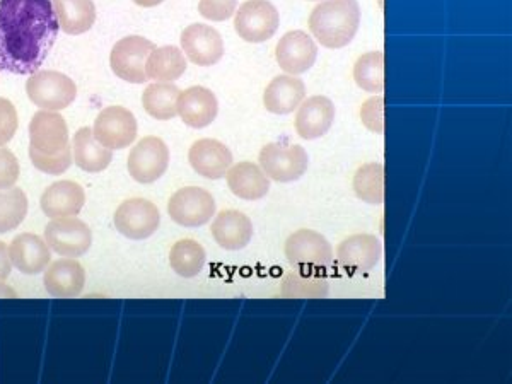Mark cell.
<instances>
[{
    "mask_svg": "<svg viewBox=\"0 0 512 384\" xmlns=\"http://www.w3.org/2000/svg\"><path fill=\"white\" fill-rule=\"evenodd\" d=\"M52 0H0V70L31 76L59 36Z\"/></svg>",
    "mask_w": 512,
    "mask_h": 384,
    "instance_id": "1",
    "label": "cell"
},
{
    "mask_svg": "<svg viewBox=\"0 0 512 384\" xmlns=\"http://www.w3.org/2000/svg\"><path fill=\"white\" fill-rule=\"evenodd\" d=\"M31 163L41 173L60 176L72 166L69 127L59 111L41 110L30 123Z\"/></svg>",
    "mask_w": 512,
    "mask_h": 384,
    "instance_id": "2",
    "label": "cell"
},
{
    "mask_svg": "<svg viewBox=\"0 0 512 384\" xmlns=\"http://www.w3.org/2000/svg\"><path fill=\"white\" fill-rule=\"evenodd\" d=\"M361 24L357 0H325L309 16V30L326 48H344L354 40Z\"/></svg>",
    "mask_w": 512,
    "mask_h": 384,
    "instance_id": "3",
    "label": "cell"
},
{
    "mask_svg": "<svg viewBox=\"0 0 512 384\" xmlns=\"http://www.w3.org/2000/svg\"><path fill=\"white\" fill-rule=\"evenodd\" d=\"M28 98L41 110L60 111L74 103L76 82L57 70H38L26 82Z\"/></svg>",
    "mask_w": 512,
    "mask_h": 384,
    "instance_id": "4",
    "label": "cell"
},
{
    "mask_svg": "<svg viewBox=\"0 0 512 384\" xmlns=\"http://www.w3.org/2000/svg\"><path fill=\"white\" fill-rule=\"evenodd\" d=\"M260 168L277 183L297 181L308 169V154L297 144L272 142L260 151Z\"/></svg>",
    "mask_w": 512,
    "mask_h": 384,
    "instance_id": "5",
    "label": "cell"
},
{
    "mask_svg": "<svg viewBox=\"0 0 512 384\" xmlns=\"http://www.w3.org/2000/svg\"><path fill=\"white\" fill-rule=\"evenodd\" d=\"M154 48L156 45L144 36H125L111 50V70L115 76L130 84L146 82V62Z\"/></svg>",
    "mask_w": 512,
    "mask_h": 384,
    "instance_id": "6",
    "label": "cell"
},
{
    "mask_svg": "<svg viewBox=\"0 0 512 384\" xmlns=\"http://www.w3.org/2000/svg\"><path fill=\"white\" fill-rule=\"evenodd\" d=\"M139 125L134 113L123 106H108L94 122L93 134L101 146L118 151L132 146L137 139Z\"/></svg>",
    "mask_w": 512,
    "mask_h": 384,
    "instance_id": "7",
    "label": "cell"
},
{
    "mask_svg": "<svg viewBox=\"0 0 512 384\" xmlns=\"http://www.w3.org/2000/svg\"><path fill=\"white\" fill-rule=\"evenodd\" d=\"M279 11L268 0H246L234 19L238 35L248 43H263L279 30Z\"/></svg>",
    "mask_w": 512,
    "mask_h": 384,
    "instance_id": "8",
    "label": "cell"
},
{
    "mask_svg": "<svg viewBox=\"0 0 512 384\" xmlns=\"http://www.w3.org/2000/svg\"><path fill=\"white\" fill-rule=\"evenodd\" d=\"M45 241L57 255L79 258L86 255L93 245V233L81 219L59 217L52 219L45 227Z\"/></svg>",
    "mask_w": 512,
    "mask_h": 384,
    "instance_id": "9",
    "label": "cell"
},
{
    "mask_svg": "<svg viewBox=\"0 0 512 384\" xmlns=\"http://www.w3.org/2000/svg\"><path fill=\"white\" fill-rule=\"evenodd\" d=\"M168 212L180 226L200 227L216 214V200L204 188H181L169 198Z\"/></svg>",
    "mask_w": 512,
    "mask_h": 384,
    "instance_id": "10",
    "label": "cell"
},
{
    "mask_svg": "<svg viewBox=\"0 0 512 384\" xmlns=\"http://www.w3.org/2000/svg\"><path fill=\"white\" fill-rule=\"evenodd\" d=\"M128 173L139 183L149 185L168 171L169 149L159 137H144L128 156Z\"/></svg>",
    "mask_w": 512,
    "mask_h": 384,
    "instance_id": "11",
    "label": "cell"
},
{
    "mask_svg": "<svg viewBox=\"0 0 512 384\" xmlns=\"http://www.w3.org/2000/svg\"><path fill=\"white\" fill-rule=\"evenodd\" d=\"M287 262L296 268H325L332 263V245L323 234L301 229L286 241Z\"/></svg>",
    "mask_w": 512,
    "mask_h": 384,
    "instance_id": "12",
    "label": "cell"
},
{
    "mask_svg": "<svg viewBox=\"0 0 512 384\" xmlns=\"http://www.w3.org/2000/svg\"><path fill=\"white\" fill-rule=\"evenodd\" d=\"M161 214L146 198L125 200L115 212V226L128 239H147L158 231Z\"/></svg>",
    "mask_w": 512,
    "mask_h": 384,
    "instance_id": "13",
    "label": "cell"
},
{
    "mask_svg": "<svg viewBox=\"0 0 512 384\" xmlns=\"http://www.w3.org/2000/svg\"><path fill=\"white\" fill-rule=\"evenodd\" d=\"M277 64L289 76H299L315 65L318 47L315 40L301 30L289 31L282 36L275 50Z\"/></svg>",
    "mask_w": 512,
    "mask_h": 384,
    "instance_id": "14",
    "label": "cell"
},
{
    "mask_svg": "<svg viewBox=\"0 0 512 384\" xmlns=\"http://www.w3.org/2000/svg\"><path fill=\"white\" fill-rule=\"evenodd\" d=\"M181 48L188 60L198 67L216 65L224 55V41L219 31L202 23L185 28L181 33Z\"/></svg>",
    "mask_w": 512,
    "mask_h": 384,
    "instance_id": "15",
    "label": "cell"
},
{
    "mask_svg": "<svg viewBox=\"0 0 512 384\" xmlns=\"http://www.w3.org/2000/svg\"><path fill=\"white\" fill-rule=\"evenodd\" d=\"M188 161L198 175L221 180L233 166V152L216 139H200L190 147Z\"/></svg>",
    "mask_w": 512,
    "mask_h": 384,
    "instance_id": "16",
    "label": "cell"
},
{
    "mask_svg": "<svg viewBox=\"0 0 512 384\" xmlns=\"http://www.w3.org/2000/svg\"><path fill=\"white\" fill-rule=\"evenodd\" d=\"M176 111L185 125L192 128L209 127L219 113V103L216 94L204 86L181 91Z\"/></svg>",
    "mask_w": 512,
    "mask_h": 384,
    "instance_id": "17",
    "label": "cell"
},
{
    "mask_svg": "<svg viewBox=\"0 0 512 384\" xmlns=\"http://www.w3.org/2000/svg\"><path fill=\"white\" fill-rule=\"evenodd\" d=\"M337 258L352 274L369 272L381 258V241L373 234H354L338 245Z\"/></svg>",
    "mask_w": 512,
    "mask_h": 384,
    "instance_id": "18",
    "label": "cell"
},
{
    "mask_svg": "<svg viewBox=\"0 0 512 384\" xmlns=\"http://www.w3.org/2000/svg\"><path fill=\"white\" fill-rule=\"evenodd\" d=\"M86 204L84 188L76 181L60 180L43 192L40 198L41 210L50 219L76 217Z\"/></svg>",
    "mask_w": 512,
    "mask_h": 384,
    "instance_id": "19",
    "label": "cell"
},
{
    "mask_svg": "<svg viewBox=\"0 0 512 384\" xmlns=\"http://www.w3.org/2000/svg\"><path fill=\"white\" fill-rule=\"evenodd\" d=\"M335 105L325 96H313L299 105L296 113V132L304 140L320 139L332 128Z\"/></svg>",
    "mask_w": 512,
    "mask_h": 384,
    "instance_id": "20",
    "label": "cell"
},
{
    "mask_svg": "<svg viewBox=\"0 0 512 384\" xmlns=\"http://www.w3.org/2000/svg\"><path fill=\"white\" fill-rule=\"evenodd\" d=\"M9 256L14 268H18L21 274L26 275L41 274L52 260L47 241L33 233L16 236L9 246Z\"/></svg>",
    "mask_w": 512,
    "mask_h": 384,
    "instance_id": "21",
    "label": "cell"
},
{
    "mask_svg": "<svg viewBox=\"0 0 512 384\" xmlns=\"http://www.w3.org/2000/svg\"><path fill=\"white\" fill-rule=\"evenodd\" d=\"M210 233L224 250L239 251L250 245L253 224L250 217L239 210H222L212 222Z\"/></svg>",
    "mask_w": 512,
    "mask_h": 384,
    "instance_id": "22",
    "label": "cell"
},
{
    "mask_svg": "<svg viewBox=\"0 0 512 384\" xmlns=\"http://www.w3.org/2000/svg\"><path fill=\"white\" fill-rule=\"evenodd\" d=\"M45 289L53 297H76L86 284V272L81 263L72 258H62L48 267L45 272Z\"/></svg>",
    "mask_w": 512,
    "mask_h": 384,
    "instance_id": "23",
    "label": "cell"
},
{
    "mask_svg": "<svg viewBox=\"0 0 512 384\" xmlns=\"http://www.w3.org/2000/svg\"><path fill=\"white\" fill-rule=\"evenodd\" d=\"M306 96V86L297 77L279 76L268 84L263 94V105L275 115H289L297 110Z\"/></svg>",
    "mask_w": 512,
    "mask_h": 384,
    "instance_id": "24",
    "label": "cell"
},
{
    "mask_svg": "<svg viewBox=\"0 0 512 384\" xmlns=\"http://www.w3.org/2000/svg\"><path fill=\"white\" fill-rule=\"evenodd\" d=\"M227 187L243 200H260L270 190V178L258 164H234L226 173Z\"/></svg>",
    "mask_w": 512,
    "mask_h": 384,
    "instance_id": "25",
    "label": "cell"
},
{
    "mask_svg": "<svg viewBox=\"0 0 512 384\" xmlns=\"http://www.w3.org/2000/svg\"><path fill=\"white\" fill-rule=\"evenodd\" d=\"M72 147L74 161L86 173H101L113 161V151L99 144L94 137L93 128L84 127L77 130Z\"/></svg>",
    "mask_w": 512,
    "mask_h": 384,
    "instance_id": "26",
    "label": "cell"
},
{
    "mask_svg": "<svg viewBox=\"0 0 512 384\" xmlns=\"http://www.w3.org/2000/svg\"><path fill=\"white\" fill-rule=\"evenodd\" d=\"M59 19L60 30L67 35L88 33L96 23V6L93 0H52Z\"/></svg>",
    "mask_w": 512,
    "mask_h": 384,
    "instance_id": "27",
    "label": "cell"
},
{
    "mask_svg": "<svg viewBox=\"0 0 512 384\" xmlns=\"http://www.w3.org/2000/svg\"><path fill=\"white\" fill-rule=\"evenodd\" d=\"M328 292V280L309 268L287 274L280 284V296L287 299H323L328 296Z\"/></svg>",
    "mask_w": 512,
    "mask_h": 384,
    "instance_id": "28",
    "label": "cell"
},
{
    "mask_svg": "<svg viewBox=\"0 0 512 384\" xmlns=\"http://www.w3.org/2000/svg\"><path fill=\"white\" fill-rule=\"evenodd\" d=\"M187 70L185 53L178 47L154 48L146 62L147 79L158 82L178 81Z\"/></svg>",
    "mask_w": 512,
    "mask_h": 384,
    "instance_id": "29",
    "label": "cell"
},
{
    "mask_svg": "<svg viewBox=\"0 0 512 384\" xmlns=\"http://www.w3.org/2000/svg\"><path fill=\"white\" fill-rule=\"evenodd\" d=\"M180 93V89L171 82H154L151 86H147L142 94V105L144 110L156 120L161 122L173 120L178 115L176 105H178Z\"/></svg>",
    "mask_w": 512,
    "mask_h": 384,
    "instance_id": "30",
    "label": "cell"
},
{
    "mask_svg": "<svg viewBox=\"0 0 512 384\" xmlns=\"http://www.w3.org/2000/svg\"><path fill=\"white\" fill-rule=\"evenodd\" d=\"M204 246L193 239H180L169 253V263L176 274L183 279L197 277L205 265Z\"/></svg>",
    "mask_w": 512,
    "mask_h": 384,
    "instance_id": "31",
    "label": "cell"
},
{
    "mask_svg": "<svg viewBox=\"0 0 512 384\" xmlns=\"http://www.w3.org/2000/svg\"><path fill=\"white\" fill-rule=\"evenodd\" d=\"M354 192L366 204L384 202V166L379 163L362 164L355 171Z\"/></svg>",
    "mask_w": 512,
    "mask_h": 384,
    "instance_id": "32",
    "label": "cell"
},
{
    "mask_svg": "<svg viewBox=\"0 0 512 384\" xmlns=\"http://www.w3.org/2000/svg\"><path fill=\"white\" fill-rule=\"evenodd\" d=\"M28 214V197L18 187L0 190V234L14 231Z\"/></svg>",
    "mask_w": 512,
    "mask_h": 384,
    "instance_id": "33",
    "label": "cell"
},
{
    "mask_svg": "<svg viewBox=\"0 0 512 384\" xmlns=\"http://www.w3.org/2000/svg\"><path fill=\"white\" fill-rule=\"evenodd\" d=\"M354 79L359 88L367 93H381L384 89L383 52H369L361 55L354 65Z\"/></svg>",
    "mask_w": 512,
    "mask_h": 384,
    "instance_id": "34",
    "label": "cell"
},
{
    "mask_svg": "<svg viewBox=\"0 0 512 384\" xmlns=\"http://www.w3.org/2000/svg\"><path fill=\"white\" fill-rule=\"evenodd\" d=\"M361 120L367 130H371L374 134H384V99L381 96H374L364 101Z\"/></svg>",
    "mask_w": 512,
    "mask_h": 384,
    "instance_id": "35",
    "label": "cell"
},
{
    "mask_svg": "<svg viewBox=\"0 0 512 384\" xmlns=\"http://www.w3.org/2000/svg\"><path fill=\"white\" fill-rule=\"evenodd\" d=\"M19 118L16 106L6 98H0V147L9 144L18 132Z\"/></svg>",
    "mask_w": 512,
    "mask_h": 384,
    "instance_id": "36",
    "label": "cell"
},
{
    "mask_svg": "<svg viewBox=\"0 0 512 384\" xmlns=\"http://www.w3.org/2000/svg\"><path fill=\"white\" fill-rule=\"evenodd\" d=\"M238 7V0H200L198 12L209 21H227L233 18Z\"/></svg>",
    "mask_w": 512,
    "mask_h": 384,
    "instance_id": "37",
    "label": "cell"
},
{
    "mask_svg": "<svg viewBox=\"0 0 512 384\" xmlns=\"http://www.w3.org/2000/svg\"><path fill=\"white\" fill-rule=\"evenodd\" d=\"M19 161L11 149L0 147V190H7L16 185L19 180Z\"/></svg>",
    "mask_w": 512,
    "mask_h": 384,
    "instance_id": "38",
    "label": "cell"
},
{
    "mask_svg": "<svg viewBox=\"0 0 512 384\" xmlns=\"http://www.w3.org/2000/svg\"><path fill=\"white\" fill-rule=\"evenodd\" d=\"M11 270L12 262L11 256H9V248H7L6 243L0 241V282H4L11 275Z\"/></svg>",
    "mask_w": 512,
    "mask_h": 384,
    "instance_id": "39",
    "label": "cell"
},
{
    "mask_svg": "<svg viewBox=\"0 0 512 384\" xmlns=\"http://www.w3.org/2000/svg\"><path fill=\"white\" fill-rule=\"evenodd\" d=\"M134 2L140 7H156L163 4L164 0H134Z\"/></svg>",
    "mask_w": 512,
    "mask_h": 384,
    "instance_id": "40",
    "label": "cell"
},
{
    "mask_svg": "<svg viewBox=\"0 0 512 384\" xmlns=\"http://www.w3.org/2000/svg\"><path fill=\"white\" fill-rule=\"evenodd\" d=\"M0 297H16V292H12L9 287L4 286V284L0 282Z\"/></svg>",
    "mask_w": 512,
    "mask_h": 384,
    "instance_id": "41",
    "label": "cell"
}]
</instances>
